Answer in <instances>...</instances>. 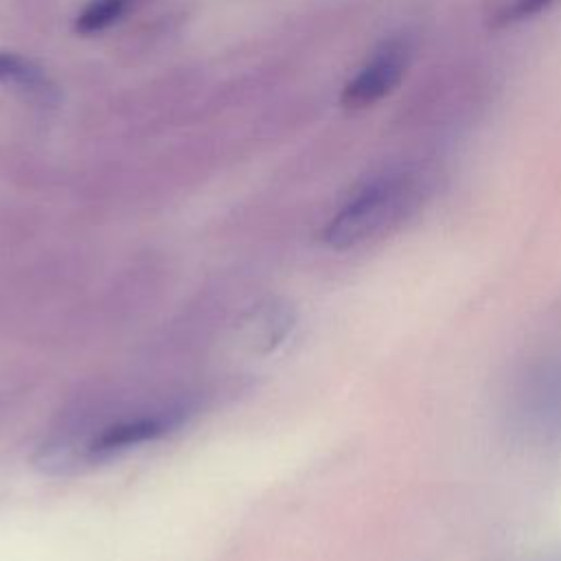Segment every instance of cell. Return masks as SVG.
I'll return each instance as SVG.
<instances>
[{
  "mask_svg": "<svg viewBox=\"0 0 561 561\" xmlns=\"http://www.w3.org/2000/svg\"><path fill=\"white\" fill-rule=\"evenodd\" d=\"M434 191V175L421 164H399L370 175L335 210L322 230L333 250L381 239L421 213Z\"/></svg>",
  "mask_w": 561,
  "mask_h": 561,
  "instance_id": "1",
  "label": "cell"
},
{
  "mask_svg": "<svg viewBox=\"0 0 561 561\" xmlns=\"http://www.w3.org/2000/svg\"><path fill=\"white\" fill-rule=\"evenodd\" d=\"M184 421L186 405H167L149 414H138L134 419H125L105 427L99 436L90 440L85 454L90 460H105L138 445L162 438L164 434L178 430Z\"/></svg>",
  "mask_w": 561,
  "mask_h": 561,
  "instance_id": "3",
  "label": "cell"
},
{
  "mask_svg": "<svg viewBox=\"0 0 561 561\" xmlns=\"http://www.w3.org/2000/svg\"><path fill=\"white\" fill-rule=\"evenodd\" d=\"M131 0H92L77 18L79 33H99L121 20V15L129 9Z\"/></svg>",
  "mask_w": 561,
  "mask_h": 561,
  "instance_id": "5",
  "label": "cell"
},
{
  "mask_svg": "<svg viewBox=\"0 0 561 561\" xmlns=\"http://www.w3.org/2000/svg\"><path fill=\"white\" fill-rule=\"evenodd\" d=\"M554 0H506L491 18V24L495 28L500 26H511L524 20H530L546 11Z\"/></svg>",
  "mask_w": 561,
  "mask_h": 561,
  "instance_id": "6",
  "label": "cell"
},
{
  "mask_svg": "<svg viewBox=\"0 0 561 561\" xmlns=\"http://www.w3.org/2000/svg\"><path fill=\"white\" fill-rule=\"evenodd\" d=\"M414 55L410 35H392L383 39L355 72L342 90V105L348 110H364L390 94L403 79Z\"/></svg>",
  "mask_w": 561,
  "mask_h": 561,
  "instance_id": "2",
  "label": "cell"
},
{
  "mask_svg": "<svg viewBox=\"0 0 561 561\" xmlns=\"http://www.w3.org/2000/svg\"><path fill=\"white\" fill-rule=\"evenodd\" d=\"M0 81L37 96H46L50 92V85L42 70L13 53H0Z\"/></svg>",
  "mask_w": 561,
  "mask_h": 561,
  "instance_id": "4",
  "label": "cell"
}]
</instances>
